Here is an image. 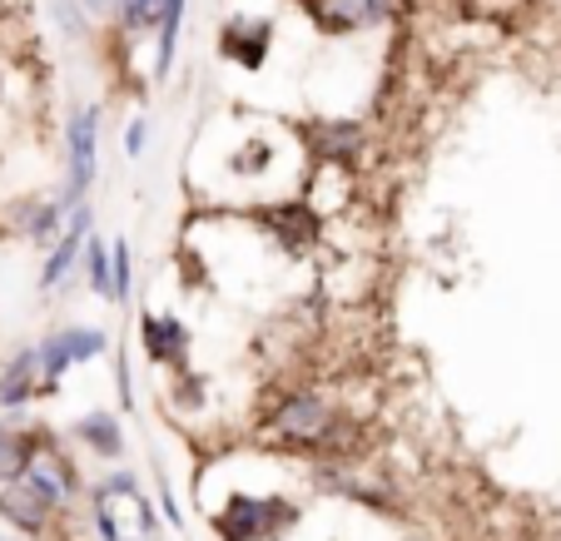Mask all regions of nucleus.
Listing matches in <instances>:
<instances>
[{
  "mask_svg": "<svg viewBox=\"0 0 561 541\" xmlns=\"http://www.w3.org/2000/svg\"><path fill=\"white\" fill-rule=\"evenodd\" d=\"M85 11L90 15H115L119 21V0H85Z\"/></svg>",
  "mask_w": 561,
  "mask_h": 541,
  "instance_id": "bb28decb",
  "label": "nucleus"
},
{
  "mask_svg": "<svg viewBox=\"0 0 561 541\" xmlns=\"http://www.w3.org/2000/svg\"><path fill=\"white\" fill-rule=\"evenodd\" d=\"M41 388V348H21L0 368V407H25Z\"/></svg>",
  "mask_w": 561,
  "mask_h": 541,
  "instance_id": "4468645a",
  "label": "nucleus"
},
{
  "mask_svg": "<svg viewBox=\"0 0 561 541\" xmlns=\"http://www.w3.org/2000/svg\"><path fill=\"white\" fill-rule=\"evenodd\" d=\"M110 254H115V268H110V303H125L129 288H135V254H129V239L119 234L115 244H110Z\"/></svg>",
  "mask_w": 561,
  "mask_h": 541,
  "instance_id": "aec40b11",
  "label": "nucleus"
},
{
  "mask_svg": "<svg viewBox=\"0 0 561 541\" xmlns=\"http://www.w3.org/2000/svg\"><path fill=\"white\" fill-rule=\"evenodd\" d=\"M164 398H170V407L174 413H184V417L204 413V378L199 372H180V378H170V393Z\"/></svg>",
  "mask_w": 561,
  "mask_h": 541,
  "instance_id": "412c9836",
  "label": "nucleus"
},
{
  "mask_svg": "<svg viewBox=\"0 0 561 541\" xmlns=\"http://www.w3.org/2000/svg\"><path fill=\"white\" fill-rule=\"evenodd\" d=\"M0 541H11V537H0Z\"/></svg>",
  "mask_w": 561,
  "mask_h": 541,
  "instance_id": "cd10ccee",
  "label": "nucleus"
},
{
  "mask_svg": "<svg viewBox=\"0 0 561 541\" xmlns=\"http://www.w3.org/2000/svg\"><path fill=\"white\" fill-rule=\"evenodd\" d=\"M60 343H65L70 368H75V362H90V358H105V353H110L105 329H90V323H80V329H60Z\"/></svg>",
  "mask_w": 561,
  "mask_h": 541,
  "instance_id": "a211bd4d",
  "label": "nucleus"
},
{
  "mask_svg": "<svg viewBox=\"0 0 561 541\" xmlns=\"http://www.w3.org/2000/svg\"><path fill=\"white\" fill-rule=\"evenodd\" d=\"M21 482H31L35 492H41L45 502H50V507H70L75 497H80V487H85V477H80V462H75L70 452H65V447H45L41 452V462H35L31 472H25Z\"/></svg>",
  "mask_w": 561,
  "mask_h": 541,
  "instance_id": "423d86ee",
  "label": "nucleus"
},
{
  "mask_svg": "<svg viewBox=\"0 0 561 541\" xmlns=\"http://www.w3.org/2000/svg\"><path fill=\"white\" fill-rule=\"evenodd\" d=\"M170 0H119V25L129 35L135 31H159V15H164Z\"/></svg>",
  "mask_w": 561,
  "mask_h": 541,
  "instance_id": "4be33fe9",
  "label": "nucleus"
},
{
  "mask_svg": "<svg viewBox=\"0 0 561 541\" xmlns=\"http://www.w3.org/2000/svg\"><path fill=\"white\" fill-rule=\"evenodd\" d=\"M209 531L219 541H264V497L254 492H229L209 511Z\"/></svg>",
  "mask_w": 561,
  "mask_h": 541,
  "instance_id": "1a4fd4ad",
  "label": "nucleus"
},
{
  "mask_svg": "<svg viewBox=\"0 0 561 541\" xmlns=\"http://www.w3.org/2000/svg\"><path fill=\"white\" fill-rule=\"evenodd\" d=\"M95 145H100V110L80 105L70 115V184H65V209H80L85 189L95 184Z\"/></svg>",
  "mask_w": 561,
  "mask_h": 541,
  "instance_id": "39448f33",
  "label": "nucleus"
},
{
  "mask_svg": "<svg viewBox=\"0 0 561 541\" xmlns=\"http://www.w3.org/2000/svg\"><path fill=\"white\" fill-rule=\"evenodd\" d=\"M274 15H229L219 31V55L239 70H264V60L274 55Z\"/></svg>",
  "mask_w": 561,
  "mask_h": 541,
  "instance_id": "20e7f679",
  "label": "nucleus"
},
{
  "mask_svg": "<svg viewBox=\"0 0 561 541\" xmlns=\"http://www.w3.org/2000/svg\"><path fill=\"white\" fill-rule=\"evenodd\" d=\"M90 497H139V477L129 468H119V472H110V477L100 482Z\"/></svg>",
  "mask_w": 561,
  "mask_h": 541,
  "instance_id": "5701e85b",
  "label": "nucleus"
},
{
  "mask_svg": "<svg viewBox=\"0 0 561 541\" xmlns=\"http://www.w3.org/2000/svg\"><path fill=\"white\" fill-rule=\"evenodd\" d=\"M180 25H184V0H170V5H164V15H159V50H154V74H159V80H170V70H174Z\"/></svg>",
  "mask_w": 561,
  "mask_h": 541,
  "instance_id": "f3484780",
  "label": "nucleus"
},
{
  "mask_svg": "<svg viewBox=\"0 0 561 541\" xmlns=\"http://www.w3.org/2000/svg\"><path fill=\"white\" fill-rule=\"evenodd\" d=\"M264 223H268V234H274L294 258L304 254V249H313L318 234H323V219H318V209H313V204H304V199L268 204V209H264Z\"/></svg>",
  "mask_w": 561,
  "mask_h": 541,
  "instance_id": "6e6552de",
  "label": "nucleus"
},
{
  "mask_svg": "<svg viewBox=\"0 0 561 541\" xmlns=\"http://www.w3.org/2000/svg\"><path fill=\"white\" fill-rule=\"evenodd\" d=\"M145 135H149L145 119H135V125L125 129V149H129V154H145Z\"/></svg>",
  "mask_w": 561,
  "mask_h": 541,
  "instance_id": "a878e982",
  "label": "nucleus"
},
{
  "mask_svg": "<svg viewBox=\"0 0 561 541\" xmlns=\"http://www.w3.org/2000/svg\"><path fill=\"white\" fill-rule=\"evenodd\" d=\"M313 149H318V164H329V170H358L363 125L358 119H323L313 129Z\"/></svg>",
  "mask_w": 561,
  "mask_h": 541,
  "instance_id": "f8f14e48",
  "label": "nucleus"
},
{
  "mask_svg": "<svg viewBox=\"0 0 561 541\" xmlns=\"http://www.w3.org/2000/svg\"><path fill=\"white\" fill-rule=\"evenodd\" d=\"M110 268H115V254H110V244L90 234V244H85V284H90V293H100L105 303H110Z\"/></svg>",
  "mask_w": 561,
  "mask_h": 541,
  "instance_id": "6ab92c4d",
  "label": "nucleus"
},
{
  "mask_svg": "<svg viewBox=\"0 0 561 541\" xmlns=\"http://www.w3.org/2000/svg\"><path fill=\"white\" fill-rule=\"evenodd\" d=\"M50 447V433H31V427H0V487L21 482L25 472L41 462V452Z\"/></svg>",
  "mask_w": 561,
  "mask_h": 541,
  "instance_id": "ddd939ff",
  "label": "nucleus"
},
{
  "mask_svg": "<svg viewBox=\"0 0 561 541\" xmlns=\"http://www.w3.org/2000/svg\"><path fill=\"white\" fill-rule=\"evenodd\" d=\"M304 521V502H294L288 492H264V541H288Z\"/></svg>",
  "mask_w": 561,
  "mask_h": 541,
  "instance_id": "dca6fc26",
  "label": "nucleus"
},
{
  "mask_svg": "<svg viewBox=\"0 0 561 541\" xmlns=\"http://www.w3.org/2000/svg\"><path fill=\"white\" fill-rule=\"evenodd\" d=\"M139 348H145V358L154 362V368L170 372V378L194 372V333L180 313H154V308H145V313H139Z\"/></svg>",
  "mask_w": 561,
  "mask_h": 541,
  "instance_id": "f03ea898",
  "label": "nucleus"
},
{
  "mask_svg": "<svg viewBox=\"0 0 561 541\" xmlns=\"http://www.w3.org/2000/svg\"><path fill=\"white\" fill-rule=\"evenodd\" d=\"M339 423H343V413L329 403V398L298 388V393H284L274 403V413L264 417V433H268V442H278V447L323 457L333 442V433H339Z\"/></svg>",
  "mask_w": 561,
  "mask_h": 541,
  "instance_id": "f257e3e1",
  "label": "nucleus"
},
{
  "mask_svg": "<svg viewBox=\"0 0 561 541\" xmlns=\"http://www.w3.org/2000/svg\"><path fill=\"white\" fill-rule=\"evenodd\" d=\"M70 433H75V442L85 447V452H95L100 462H119V457H125V423H119V413H110V407L80 413Z\"/></svg>",
  "mask_w": 561,
  "mask_h": 541,
  "instance_id": "9b49d317",
  "label": "nucleus"
},
{
  "mask_svg": "<svg viewBox=\"0 0 561 541\" xmlns=\"http://www.w3.org/2000/svg\"><path fill=\"white\" fill-rule=\"evenodd\" d=\"M403 0H304V11L313 15V25L323 35H358L373 25L392 21Z\"/></svg>",
  "mask_w": 561,
  "mask_h": 541,
  "instance_id": "7ed1b4c3",
  "label": "nucleus"
},
{
  "mask_svg": "<svg viewBox=\"0 0 561 541\" xmlns=\"http://www.w3.org/2000/svg\"><path fill=\"white\" fill-rule=\"evenodd\" d=\"M85 0H55V21L65 35H85Z\"/></svg>",
  "mask_w": 561,
  "mask_h": 541,
  "instance_id": "b1692460",
  "label": "nucleus"
},
{
  "mask_svg": "<svg viewBox=\"0 0 561 541\" xmlns=\"http://www.w3.org/2000/svg\"><path fill=\"white\" fill-rule=\"evenodd\" d=\"M11 223L31 239V244H50V239L60 234V223H70V209L55 199H21L11 209Z\"/></svg>",
  "mask_w": 561,
  "mask_h": 541,
  "instance_id": "2eb2a0df",
  "label": "nucleus"
},
{
  "mask_svg": "<svg viewBox=\"0 0 561 541\" xmlns=\"http://www.w3.org/2000/svg\"><path fill=\"white\" fill-rule=\"evenodd\" d=\"M55 511L60 507H50L31 482H5V487H0V521H5L11 531H21V537H31V541L50 537Z\"/></svg>",
  "mask_w": 561,
  "mask_h": 541,
  "instance_id": "0eeeda50",
  "label": "nucleus"
},
{
  "mask_svg": "<svg viewBox=\"0 0 561 541\" xmlns=\"http://www.w3.org/2000/svg\"><path fill=\"white\" fill-rule=\"evenodd\" d=\"M115 388H119V413H135V382H129V358H125V348L115 353Z\"/></svg>",
  "mask_w": 561,
  "mask_h": 541,
  "instance_id": "393cba45",
  "label": "nucleus"
},
{
  "mask_svg": "<svg viewBox=\"0 0 561 541\" xmlns=\"http://www.w3.org/2000/svg\"><path fill=\"white\" fill-rule=\"evenodd\" d=\"M90 229H95V209H90V204L70 209V223H65V234L50 244V258H45V268H41V288H55L70 274L75 258L85 254V244H90Z\"/></svg>",
  "mask_w": 561,
  "mask_h": 541,
  "instance_id": "9d476101",
  "label": "nucleus"
}]
</instances>
